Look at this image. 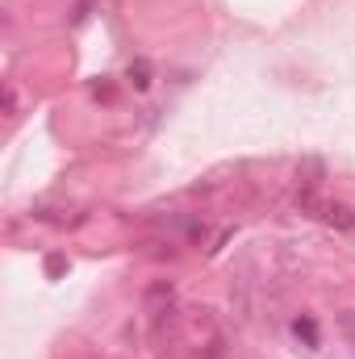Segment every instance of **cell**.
<instances>
[{
    "label": "cell",
    "instance_id": "cell-1",
    "mask_svg": "<svg viewBox=\"0 0 355 359\" xmlns=\"http://www.w3.org/2000/svg\"><path fill=\"white\" fill-rule=\"evenodd\" d=\"M126 76H130V84H134L138 92H142V88H151V63H147V59L130 63V72H126Z\"/></svg>",
    "mask_w": 355,
    "mask_h": 359
},
{
    "label": "cell",
    "instance_id": "cell-2",
    "mask_svg": "<svg viewBox=\"0 0 355 359\" xmlns=\"http://www.w3.org/2000/svg\"><path fill=\"white\" fill-rule=\"evenodd\" d=\"M293 334H297V339H305V347H309V351L318 347V330H314V322H309V318H297V322H293Z\"/></svg>",
    "mask_w": 355,
    "mask_h": 359
},
{
    "label": "cell",
    "instance_id": "cell-3",
    "mask_svg": "<svg viewBox=\"0 0 355 359\" xmlns=\"http://www.w3.org/2000/svg\"><path fill=\"white\" fill-rule=\"evenodd\" d=\"M4 109H8V117H17V92L4 88Z\"/></svg>",
    "mask_w": 355,
    "mask_h": 359
}]
</instances>
